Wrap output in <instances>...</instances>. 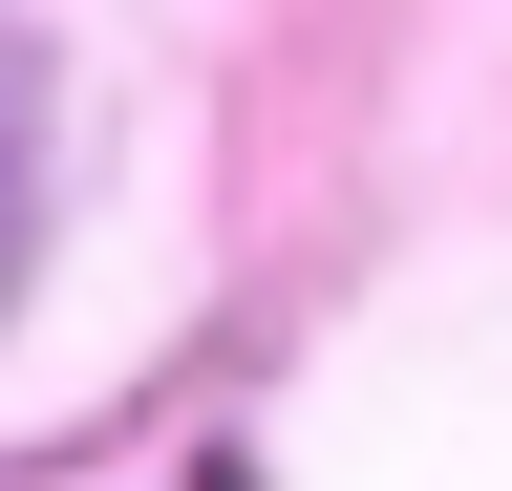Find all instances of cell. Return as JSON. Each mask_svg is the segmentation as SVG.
Here are the masks:
<instances>
[{
	"label": "cell",
	"mask_w": 512,
	"mask_h": 491,
	"mask_svg": "<svg viewBox=\"0 0 512 491\" xmlns=\"http://www.w3.org/2000/svg\"><path fill=\"white\" fill-rule=\"evenodd\" d=\"M22 257H43V65L0 43V299H22Z\"/></svg>",
	"instance_id": "obj_1"
}]
</instances>
